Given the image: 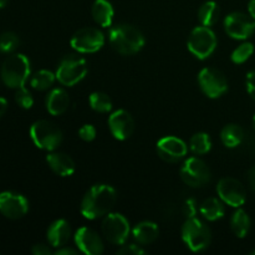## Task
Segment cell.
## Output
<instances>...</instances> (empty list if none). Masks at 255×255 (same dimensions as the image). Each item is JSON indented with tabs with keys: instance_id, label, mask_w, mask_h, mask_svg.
<instances>
[{
	"instance_id": "obj_1",
	"label": "cell",
	"mask_w": 255,
	"mask_h": 255,
	"mask_svg": "<svg viewBox=\"0 0 255 255\" xmlns=\"http://www.w3.org/2000/svg\"><path fill=\"white\" fill-rule=\"evenodd\" d=\"M117 193L109 184L92 186L81 201L80 212L86 219L94 221L106 216L116 203Z\"/></svg>"
},
{
	"instance_id": "obj_2",
	"label": "cell",
	"mask_w": 255,
	"mask_h": 255,
	"mask_svg": "<svg viewBox=\"0 0 255 255\" xmlns=\"http://www.w3.org/2000/svg\"><path fill=\"white\" fill-rule=\"evenodd\" d=\"M109 40L114 50L121 55H134L144 46L141 30L129 24H117L110 29Z\"/></svg>"
},
{
	"instance_id": "obj_3",
	"label": "cell",
	"mask_w": 255,
	"mask_h": 255,
	"mask_svg": "<svg viewBox=\"0 0 255 255\" xmlns=\"http://www.w3.org/2000/svg\"><path fill=\"white\" fill-rule=\"evenodd\" d=\"M30 61L25 55L14 54L7 57L1 66L2 82L10 89L24 86L30 76Z\"/></svg>"
},
{
	"instance_id": "obj_4",
	"label": "cell",
	"mask_w": 255,
	"mask_h": 255,
	"mask_svg": "<svg viewBox=\"0 0 255 255\" xmlns=\"http://www.w3.org/2000/svg\"><path fill=\"white\" fill-rule=\"evenodd\" d=\"M30 137L35 146L45 151H55L62 142V132L59 127L46 120H40L30 127Z\"/></svg>"
},
{
	"instance_id": "obj_5",
	"label": "cell",
	"mask_w": 255,
	"mask_h": 255,
	"mask_svg": "<svg viewBox=\"0 0 255 255\" xmlns=\"http://www.w3.org/2000/svg\"><path fill=\"white\" fill-rule=\"evenodd\" d=\"M182 239L192 252L198 253L208 248L211 244V229L196 217L187 218L182 227Z\"/></svg>"
},
{
	"instance_id": "obj_6",
	"label": "cell",
	"mask_w": 255,
	"mask_h": 255,
	"mask_svg": "<svg viewBox=\"0 0 255 255\" xmlns=\"http://www.w3.org/2000/svg\"><path fill=\"white\" fill-rule=\"evenodd\" d=\"M87 74V62L79 55H67L57 66L56 80L64 86H74L85 79Z\"/></svg>"
},
{
	"instance_id": "obj_7",
	"label": "cell",
	"mask_w": 255,
	"mask_h": 255,
	"mask_svg": "<svg viewBox=\"0 0 255 255\" xmlns=\"http://www.w3.org/2000/svg\"><path fill=\"white\" fill-rule=\"evenodd\" d=\"M188 50L199 60H206L216 51L217 36L209 26H197L188 37Z\"/></svg>"
},
{
	"instance_id": "obj_8",
	"label": "cell",
	"mask_w": 255,
	"mask_h": 255,
	"mask_svg": "<svg viewBox=\"0 0 255 255\" xmlns=\"http://www.w3.org/2000/svg\"><path fill=\"white\" fill-rule=\"evenodd\" d=\"M70 45L74 50L81 54H92L105 45V36L97 27H82L77 30L71 37Z\"/></svg>"
},
{
	"instance_id": "obj_9",
	"label": "cell",
	"mask_w": 255,
	"mask_h": 255,
	"mask_svg": "<svg viewBox=\"0 0 255 255\" xmlns=\"http://www.w3.org/2000/svg\"><path fill=\"white\" fill-rule=\"evenodd\" d=\"M198 82L202 92L209 99H218L228 90L226 75L214 67H204L198 75Z\"/></svg>"
},
{
	"instance_id": "obj_10",
	"label": "cell",
	"mask_w": 255,
	"mask_h": 255,
	"mask_svg": "<svg viewBox=\"0 0 255 255\" xmlns=\"http://www.w3.org/2000/svg\"><path fill=\"white\" fill-rule=\"evenodd\" d=\"M181 178L192 188H201L211 181V171L206 162L198 157L186 159L181 168Z\"/></svg>"
},
{
	"instance_id": "obj_11",
	"label": "cell",
	"mask_w": 255,
	"mask_h": 255,
	"mask_svg": "<svg viewBox=\"0 0 255 255\" xmlns=\"http://www.w3.org/2000/svg\"><path fill=\"white\" fill-rule=\"evenodd\" d=\"M102 233L105 238L115 246H124L129 236V223L120 213L106 214L102 222Z\"/></svg>"
},
{
	"instance_id": "obj_12",
	"label": "cell",
	"mask_w": 255,
	"mask_h": 255,
	"mask_svg": "<svg viewBox=\"0 0 255 255\" xmlns=\"http://www.w3.org/2000/svg\"><path fill=\"white\" fill-rule=\"evenodd\" d=\"M224 29L231 37L236 40H246L255 32V20L251 15L234 11L224 19Z\"/></svg>"
},
{
	"instance_id": "obj_13",
	"label": "cell",
	"mask_w": 255,
	"mask_h": 255,
	"mask_svg": "<svg viewBox=\"0 0 255 255\" xmlns=\"http://www.w3.org/2000/svg\"><path fill=\"white\" fill-rule=\"evenodd\" d=\"M217 193L224 204H228L233 208H241L247 201V192L244 186L238 179L232 177H224L218 182Z\"/></svg>"
},
{
	"instance_id": "obj_14",
	"label": "cell",
	"mask_w": 255,
	"mask_h": 255,
	"mask_svg": "<svg viewBox=\"0 0 255 255\" xmlns=\"http://www.w3.org/2000/svg\"><path fill=\"white\" fill-rule=\"evenodd\" d=\"M188 146L181 138L174 136H167L157 142V153L168 163H177L187 156Z\"/></svg>"
},
{
	"instance_id": "obj_15",
	"label": "cell",
	"mask_w": 255,
	"mask_h": 255,
	"mask_svg": "<svg viewBox=\"0 0 255 255\" xmlns=\"http://www.w3.org/2000/svg\"><path fill=\"white\" fill-rule=\"evenodd\" d=\"M29 211V202L15 192L0 193V213L9 219H20Z\"/></svg>"
},
{
	"instance_id": "obj_16",
	"label": "cell",
	"mask_w": 255,
	"mask_h": 255,
	"mask_svg": "<svg viewBox=\"0 0 255 255\" xmlns=\"http://www.w3.org/2000/svg\"><path fill=\"white\" fill-rule=\"evenodd\" d=\"M75 244L81 253L86 255H101L104 253V242L101 237L91 228L82 227L74 236Z\"/></svg>"
},
{
	"instance_id": "obj_17",
	"label": "cell",
	"mask_w": 255,
	"mask_h": 255,
	"mask_svg": "<svg viewBox=\"0 0 255 255\" xmlns=\"http://www.w3.org/2000/svg\"><path fill=\"white\" fill-rule=\"evenodd\" d=\"M109 127L112 136L119 141L128 139L133 134L134 121L131 114L125 110L115 111L109 119Z\"/></svg>"
},
{
	"instance_id": "obj_18",
	"label": "cell",
	"mask_w": 255,
	"mask_h": 255,
	"mask_svg": "<svg viewBox=\"0 0 255 255\" xmlns=\"http://www.w3.org/2000/svg\"><path fill=\"white\" fill-rule=\"evenodd\" d=\"M46 162L49 167L52 169L54 173L60 177H70L74 174L76 166H75L74 159L66 153H60V152H51L46 156Z\"/></svg>"
},
{
	"instance_id": "obj_19",
	"label": "cell",
	"mask_w": 255,
	"mask_h": 255,
	"mask_svg": "<svg viewBox=\"0 0 255 255\" xmlns=\"http://www.w3.org/2000/svg\"><path fill=\"white\" fill-rule=\"evenodd\" d=\"M70 238H71V228L69 222L65 219L55 221L47 229V241L54 248L64 247L70 241Z\"/></svg>"
},
{
	"instance_id": "obj_20",
	"label": "cell",
	"mask_w": 255,
	"mask_h": 255,
	"mask_svg": "<svg viewBox=\"0 0 255 255\" xmlns=\"http://www.w3.org/2000/svg\"><path fill=\"white\" fill-rule=\"evenodd\" d=\"M70 106V97L67 92L62 89H54L49 92L46 97V109L52 116H60Z\"/></svg>"
},
{
	"instance_id": "obj_21",
	"label": "cell",
	"mask_w": 255,
	"mask_h": 255,
	"mask_svg": "<svg viewBox=\"0 0 255 255\" xmlns=\"http://www.w3.org/2000/svg\"><path fill=\"white\" fill-rule=\"evenodd\" d=\"M132 233H133V238L137 243L141 244V246H148L158 238L159 229L158 226L153 222L144 221L137 224Z\"/></svg>"
},
{
	"instance_id": "obj_22",
	"label": "cell",
	"mask_w": 255,
	"mask_h": 255,
	"mask_svg": "<svg viewBox=\"0 0 255 255\" xmlns=\"http://www.w3.org/2000/svg\"><path fill=\"white\" fill-rule=\"evenodd\" d=\"M91 14L95 21L102 27H109L112 25L114 20V7L111 2L107 0H95L91 7Z\"/></svg>"
},
{
	"instance_id": "obj_23",
	"label": "cell",
	"mask_w": 255,
	"mask_h": 255,
	"mask_svg": "<svg viewBox=\"0 0 255 255\" xmlns=\"http://www.w3.org/2000/svg\"><path fill=\"white\" fill-rule=\"evenodd\" d=\"M199 212L203 216L204 219L209 222L218 221V219L223 218L226 214V208H224V202L221 198H207L203 203L201 204Z\"/></svg>"
},
{
	"instance_id": "obj_24",
	"label": "cell",
	"mask_w": 255,
	"mask_h": 255,
	"mask_svg": "<svg viewBox=\"0 0 255 255\" xmlns=\"http://www.w3.org/2000/svg\"><path fill=\"white\" fill-rule=\"evenodd\" d=\"M222 143L228 148H236L243 142L244 131L241 126L236 124H231L224 126L221 132Z\"/></svg>"
},
{
	"instance_id": "obj_25",
	"label": "cell",
	"mask_w": 255,
	"mask_h": 255,
	"mask_svg": "<svg viewBox=\"0 0 255 255\" xmlns=\"http://www.w3.org/2000/svg\"><path fill=\"white\" fill-rule=\"evenodd\" d=\"M231 227L233 233L238 238H246L247 234L249 233V229H251V218L247 214V212L243 209H238V211L234 212L231 219Z\"/></svg>"
},
{
	"instance_id": "obj_26",
	"label": "cell",
	"mask_w": 255,
	"mask_h": 255,
	"mask_svg": "<svg viewBox=\"0 0 255 255\" xmlns=\"http://www.w3.org/2000/svg\"><path fill=\"white\" fill-rule=\"evenodd\" d=\"M219 19V6L214 1H206L198 10V20L201 25L213 26Z\"/></svg>"
},
{
	"instance_id": "obj_27",
	"label": "cell",
	"mask_w": 255,
	"mask_h": 255,
	"mask_svg": "<svg viewBox=\"0 0 255 255\" xmlns=\"http://www.w3.org/2000/svg\"><path fill=\"white\" fill-rule=\"evenodd\" d=\"M55 80H56V75L54 72L49 71V70H40L32 75L30 85L32 86V89L37 90V91H45L54 85Z\"/></svg>"
},
{
	"instance_id": "obj_28",
	"label": "cell",
	"mask_w": 255,
	"mask_h": 255,
	"mask_svg": "<svg viewBox=\"0 0 255 255\" xmlns=\"http://www.w3.org/2000/svg\"><path fill=\"white\" fill-rule=\"evenodd\" d=\"M212 148V141L208 133L204 132H199L192 136L191 141H189V149L193 152L196 156H203V154L208 153Z\"/></svg>"
},
{
	"instance_id": "obj_29",
	"label": "cell",
	"mask_w": 255,
	"mask_h": 255,
	"mask_svg": "<svg viewBox=\"0 0 255 255\" xmlns=\"http://www.w3.org/2000/svg\"><path fill=\"white\" fill-rule=\"evenodd\" d=\"M90 106L94 111L100 114H107L112 110V101L109 95L104 92H92L90 95Z\"/></svg>"
},
{
	"instance_id": "obj_30",
	"label": "cell",
	"mask_w": 255,
	"mask_h": 255,
	"mask_svg": "<svg viewBox=\"0 0 255 255\" xmlns=\"http://www.w3.org/2000/svg\"><path fill=\"white\" fill-rule=\"evenodd\" d=\"M20 40L15 32L7 31L0 35V52L2 54H11L17 49Z\"/></svg>"
},
{
	"instance_id": "obj_31",
	"label": "cell",
	"mask_w": 255,
	"mask_h": 255,
	"mask_svg": "<svg viewBox=\"0 0 255 255\" xmlns=\"http://www.w3.org/2000/svg\"><path fill=\"white\" fill-rule=\"evenodd\" d=\"M254 52V45L252 42H243L242 45H239L233 52H232V61L234 64H244L249 57L253 55Z\"/></svg>"
},
{
	"instance_id": "obj_32",
	"label": "cell",
	"mask_w": 255,
	"mask_h": 255,
	"mask_svg": "<svg viewBox=\"0 0 255 255\" xmlns=\"http://www.w3.org/2000/svg\"><path fill=\"white\" fill-rule=\"evenodd\" d=\"M15 101H16V104L20 107H22L25 110L31 109L32 105H34V99H32L31 94L24 86L16 89V92H15Z\"/></svg>"
},
{
	"instance_id": "obj_33",
	"label": "cell",
	"mask_w": 255,
	"mask_h": 255,
	"mask_svg": "<svg viewBox=\"0 0 255 255\" xmlns=\"http://www.w3.org/2000/svg\"><path fill=\"white\" fill-rule=\"evenodd\" d=\"M117 254L120 255H143L146 254V251L141 248V244H124L121 248L117 251Z\"/></svg>"
},
{
	"instance_id": "obj_34",
	"label": "cell",
	"mask_w": 255,
	"mask_h": 255,
	"mask_svg": "<svg viewBox=\"0 0 255 255\" xmlns=\"http://www.w3.org/2000/svg\"><path fill=\"white\" fill-rule=\"evenodd\" d=\"M79 136L82 141L91 142L96 138V128L92 125H84L79 129Z\"/></svg>"
},
{
	"instance_id": "obj_35",
	"label": "cell",
	"mask_w": 255,
	"mask_h": 255,
	"mask_svg": "<svg viewBox=\"0 0 255 255\" xmlns=\"http://www.w3.org/2000/svg\"><path fill=\"white\" fill-rule=\"evenodd\" d=\"M183 214L187 218H193L197 214V203L196 199L188 198L183 204Z\"/></svg>"
},
{
	"instance_id": "obj_36",
	"label": "cell",
	"mask_w": 255,
	"mask_h": 255,
	"mask_svg": "<svg viewBox=\"0 0 255 255\" xmlns=\"http://www.w3.org/2000/svg\"><path fill=\"white\" fill-rule=\"evenodd\" d=\"M247 91L255 101V70L247 74Z\"/></svg>"
},
{
	"instance_id": "obj_37",
	"label": "cell",
	"mask_w": 255,
	"mask_h": 255,
	"mask_svg": "<svg viewBox=\"0 0 255 255\" xmlns=\"http://www.w3.org/2000/svg\"><path fill=\"white\" fill-rule=\"evenodd\" d=\"M31 253L34 255H51L52 251L45 244H35L31 248Z\"/></svg>"
},
{
	"instance_id": "obj_38",
	"label": "cell",
	"mask_w": 255,
	"mask_h": 255,
	"mask_svg": "<svg viewBox=\"0 0 255 255\" xmlns=\"http://www.w3.org/2000/svg\"><path fill=\"white\" fill-rule=\"evenodd\" d=\"M79 249H74V248H70V247H60L59 249H57L56 252H55V254L56 255H76L79 254Z\"/></svg>"
},
{
	"instance_id": "obj_39",
	"label": "cell",
	"mask_w": 255,
	"mask_h": 255,
	"mask_svg": "<svg viewBox=\"0 0 255 255\" xmlns=\"http://www.w3.org/2000/svg\"><path fill=\"white\" fill-rule=\"evenodd\" d=\"M248 182H249V186H251L252 191L255 193V166H253L251 169H249Z\"/></svg>"
},
{
	"instance_id": "obj_40",
	"label": "cell",
	"mask_w": 255,
	"mask_h": 255,
	"mask_svg": "<svg viewBox=\"0 0 255 255\" xmlns=\"http://www.w3.org/2000/svg\"><path fill=\"white\" fill-rule=\"evenodd\" d=\"M7 109V101L2 97H0V117L4 116V114L6 112Z\"/></svg>"
},
{
	"instance_id": "obj_41",
	"label": "cell",
	"mask_w": 255,
	"mask_h": 255,
	"mask_svg": "<svg viewBox=\"0 0 255 255\" xmlns=\"http://www.w3.org/2000/svg\"><path fill=\"white\" fill-rule=\"evenodd\" d=\"M248 11L249 15L255 20V0H251L248 4Z\"/></svg>"
},
{
	"instance_id": "obj_42",
	"label": "cell",
	"mask_w": 255,
	"mask_h": 255,
	"mask_svg": "<svg viewBox=\"0 0 255 255\" xmlns=\"http://www.w3.org/2000/svg\"><path fill=\"white\" fill-rule=\"evenodd\" d=\"M7 1H9V0H0V9H1V7H4V6H6Z\"/></svg>"
},
{
	"instance_id": "obj_43",
	"label": "cell",
	"mask_w": 255,
	"mask_h": 255,
	"mask_svg": "<svg viewBox=\"0 0 255 255\" xmlns=\"http://www.w3.org/2000/svg\"><path fill=\"white\" fill-rule=\"evenodd\" d=\"M253 127H254V131H255V115H254V117H253Z\"/></svg>"
},
{
	"instance_id": "obj_44",
	"label": "cell",
	"mask_w": 255,
	"mask_h": 255,
	"mask_svg": "<svg viewBox=\"0 0 255 255\" xmlns=\"http://www.w3.org/2000/svg\"><path fill=\"white\" fill-rule=\"evenodd\" d=\"M253 254H254V255H255V251H254V252H253Z\"/></svg>"
},
{
	"instance_id": "obj_45",
	"label": "cell",
	"mask_w": 255,
	"mask_h": 255,
	"mask_svg": "<svg viewBox=\"0 0 255 255\" xmlns=\"http://www.w3.org/2000/svg\"><path fill=\"white\" fill-rule=\"evenodd\" d=\"M0 76H1V75H0Z\"/></svg>"
}]
</instances>
